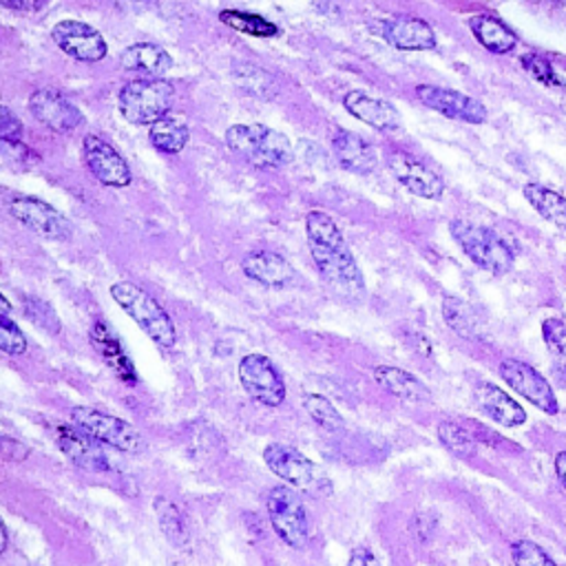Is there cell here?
<instances>
[{"instance_id": "6da1fadb", "label": "cell", "mask_w": 566, "mask_h": 566, "mask_svg": "<svg viewBox=\"0 0 566 566\" xmlns=\"http://www.w3.org/2000/svg\"><path fill=\"white\" fill-rule=\"evenodd\" d=\"M306 235L321 279L341 297L361 299L365 295V279L337 222L323 211H312L306 217Z\"/></svg>"}, {"instance_id": "7a4b0ae2", "label": "cell", "mask_w": 566, "mask_h": 566, "mask_svg": "<svg viewBox=\"0 0 566 566\" xmlns=\"http://www.w3.org/2000/svg\"><path fill=\"white\" fill-rule=\"evenodd\" d=\"M226 147L257 169H281L295 160L290 140L266 125H235L226 131Z\"/></svg>"}, {"instance_id": "3957f363", "label": "cell", "mask_w": 566, "mask_h": 566, "mask_svg": "<svg viewBox=\"0 0 566 566\" xmlns=\"http://www.w3.org/2000/svg\"><path fill=\"white\" fill-rule=\"evenodd\" d=\"M114 301L138 323V328L162 350H171L178 341V330L171 314L138 284L118 281L111 286Z\"/></svg>"}, {"instance_id": "277c9868", "label": "cell", "mask_w": 566, "mask_h": 566, "mask_svg": "<svg viewBox=\"0 0 566 566\" xmlns=\"http://www.w3.org/2000/svg\"><path fill=\"white\" fill-rule=\"evenodd\" d=\"M449 231L453 242L460 246V250L478 268L491 275H506L513 268L515 255L495 231L471 224L467 220H453L449 224Z\"/></svg>"}, {"instance_id": "5b68a950", "label": "cell", "mask_w": 566, "mask_h": 566, "mask_svg": "<svg viewBox=\"0 0 566 566\" xmlns=\"http://www.w3.org/2000/svg\"><path fill=\"white\" fill-rule=\"evenodd\" d=\"M70 418H72V425H76L81 431H85L100 445L114 447L125 453H140L147 449L142 434L120 416L107 414L98 407L78 405L72 409Z\"/></svg>"}, {"instance_id": "8992f818", "label": "cell", "mask_w": 566, "mask_h": 566, "mask_svg": "<svg viewBox=\"0 0 566 566\" xmlns=\"http://www.w3.org/2000/svg\"><path fill=\"white\" fill-rule=\"evenodd\" d=\"M173 105V85L167 81L140 78L127 83L118 96L120 114L127 122L145 127L153 125L169 114Z\"/></svg>"}, {"instance_id": "52a82bcc", "label": "cell", "mask_w": 566, "mask_h": 566, "mask_svg": "<svg viewBox=\"0 0 566 566\" xmlns=\"http://www.w3.org/2000/svg\"><path fill=\"white\" fill-rule=\"evenodd\" d=\"M268 517L279 535V540L290 546V548H306L310 542V522H308V511L297 493V489L288 484H277L270 489L268 500H266Z\"/></svg>"}, {"instance_id": "ba28073f", "label": "cell", "mask_w": 566, "mask_h": 566, "mask_svg": "<svg viewBox=\"0 0 566 566\" xmlns=\"http://www.w3.org/2000/svg\"><path fill=\"white\" fill-rule=\"evenodd\" d=\"M239 383L246 394L264 405V407H279L286 401V383L277 365L259 352H250L239 361L237 367Z\"/></svg>"}, {"instance_id": "9c48e42d", "label": "cell", "mask_w": 566, "mask_h": 566, "mask_svg": "<svg viewBox=\"0 0 566 566\" xmlns=\"http://www.w3.org/2000/svg\"><path fill=\"white\" fill-rule=\"evenodd\" d=\"M500 376L511 389H515L522 398H526L540 412L551 414V416L559 412V403H557L553 387L528 363L517 361V359H504L500 363Z\"/></svg>"}, {"instance_id": "30bf717a", "label": "cell", "mask_w": 566, "mask_h": 566, "mask_svg": "<svg viewBox=\"0 0 566 566\" xmlns=\"http://www.w3.org/2000/svg\"><path fill=\"white\" fill-rule=\"evenodd\" d=\"M10 215L45 239L63 242V239H70L72 235L70 220L63 213H58L52 204L39 197H30V195L14 197L10 202Z\"/></svg>"}, {"instance_id": "8fae6325", "label": "cell", "mask_w": 566, "mask_h": 566, "mask_svg": "<svg viewBox=\"0 0 566 566\" xmlns=\"http://www.w3.org/2000/svg\"><path fill=\"white\" fill-rule=\"evenodd\" d=\"M264 462L292 489H310L317 482V464L292 445L270 442L264 449Z\"/></svg>"}, {"instance_id": "7c38bea8", "label": "cell", "mask_w": 566, "mask_h": 566, "mask_svg": "<svg viewBox=\"0 0 566 566\" xmlns=\"http://www.w3.org/2000/svg\"><path fill=\"white\" fill-rule=\"evenodd\" d=\"M52 39L67 56L81 63H98L107 56V43L103 34L83 21L56 23Z\"/></svg>"}, {"instance_id": "4fadbf2b", "label": "cell", "mask_w": 566, "mask_h": 566, "mask_svg": "<svg viewBox=\"0 0 566 566\" xmlns=\"http://www.w3.org/2000/svg\"><path fill=\"white\" fill-rule=\"evenodd\" d=\"M83 156L92 175L100 184L114 186V189H122L131 184V169L127 160L107 140L98 136H87L83 142Z\"/></svg>"}, {"instance_id": "5bb4252c", "label": "cell", "mask_w": 566, "mask_h": 566, "mask_svg": "<svg viewBox=\"0 0 566 566\" xmlns=\"http://www.w3.org/2000/svg\"><path fill=\"white\" fill-rule=\"evenodd\" d=\"M32 116L56 134H72L85 125L83 111L54 89H39L30 98Z\"/></svg>"}, {"instance_id": "9a60e30c", "label": "cell", "mask_w": 566, "mask_h": 566, "mask_svg": "<svg viewBox=\"0 0 566 566\" xmlns=\"http://www.w3.org/2000/svg\"><path fill=\"white\" fill-rule=\"evenodd\" d=\"M416 96L425 107H429L447 118L462 120L469 125H482L487 120V109L478 100H473L460 92L420 85V87H416Z\"/></svg>"}, {"instance_id": "2e32d148", "label": "cell", "mask_w": 566, "mask_h": 566, "mask_svg": "<svg viewBox=\"0 0 566 566\" xmlns=\"http://www.w3.org/2000/svg\"><path fill=\"white\" fill-rule=\"evenodd\" d=\"M387 169L416 197L438 200L445 193L442 180L431 169H427L423 162L414 160L412 156H407L403 151L387 153Z\"/></svg>"}, {"instance_id": "e0dca14e", "label": "cell", "mask_w": 566, "mask_h": 566, "mask_svg": "<svg viewBox=\"0 0 566 566\" xmlns=\"http://www.w3.org/2000/svg\"><path fill=\"white\" fill-rule=\"evenodd\" d=\"M89 341L94 345V350L100 354V359L107 363V367L129 387L138 385V372H136V363L131 361L129 352L125 350L122 341L118 339L116 330L103 321L96 319L92 330H89Z\"/></svg>"}, {"instance_id": "ac0fdd59", "label": "cell", "mask_w": 566, "mask_h": 566, "mask_svg": "<svg viewBox=\"0 0 566 566\" xmlns=\"http://www.w3.org/2000/svg\"><path fill=\"white\" fill-rule=\"evenodd\" d=\"M58 449L81 469L87 471H109L111 460L105 451V445L81 431L76 425H61L56 429Z\"/></svg>"}, {"instance_id": "d6986e66", "label": "cell", "mask_w": 566, "mask_h": 566, "mask_svg": "<svg viewBox=\"0 0 566 566\" xmlns=\"http://www.w3.org/2000/svg\"><path fill=\"white\" fill-rule=\"evenodd\" d=\"M376 30L385 43H389L401 52H429L436 47L434 30L418 19H409V17L385 19L376 25Z\"/></svg>"}, {"instance_id": "ffe728a7", "label": "cell", "mask_w": 566, "mask_h": 566, "mask_svg": "<svg viewBox=\"0 0 566 566\" xmlns=\"http://www.w3.org/2000/svg\"><path fill=\"white\" fill-rule=\"evenodd\" d=\"M242 270L248 279L266 288H286L295 281V268L286 257L273 250H253L242 259Z\"/></svg>"}, {"instance_id": "44dd1931", "label": "cell", "mask_w": 566, "mask_h": 566, "mask_svg": "<svg viewBox=\"0 0 566 566\" xmlns=\"http://www.w3.org/2000/svg\"><path fill=\"white\" fill-rule=\"evenodd\" d=\"M343 107L348 109L350 116H354L356 120L370 125L372 129L381 131V134H394L401 129V116L398 111L378 98H372L363 92H350L343 98Z\"/></svg>"}, {"instance_id": "7402d4cb", "label": "cell", "mask_w": 566, "mask_h": 566, "mask_svg": "<svg viewBox=\"0 0 566 566\" xmlns=\"http://www.w3.org/2000/svg\"><path fill=\"white\" fill-rule=\"evenodd\" d=\"M332 151L337 162L350 173L370 175L378 167V156L374 147L352 131H337V136L332 138Z\"/></svg>"}, {"instance_id": "603a6c76", "label": "cell", "mask_w": 566, "mask_h": 566, "mask_svg": "<svg viewBox=\"0 0 566 566\" xmlns=\"http://www.w3.org/2000/svg\"><path fill=\"white\" fill-rule=\"evenodd\" d=\"M476 401L480 412L489 416L495 425L520 427L526 423L524 407L493 383H480L476 389Z\"/></svg>"}, {"instance_id": "cb8c5ba5", "label": "cell", "mask_w": 566, "mask_h": 566, "mask_svg": "<svg viewBox=\"0 0 566 566\" xmlns=\"http://www.w3.org/2000/svg\"><path fill=\"white\" fill-rule=\"evenodd\" d=\"M122 67L134 74H142L145 78L160 81L173 67V58L160 45L138 43V45H131L125 50Z\"/></svg>"}, {"instance_id": "d4e9b609", "label": "cell", "mask_w": 566, "mask_h": 566, "mask_svg": "<svg viewBox=\"0 0 566 566\" xmlns=\"http://www.w3.org/2000/svg\"><path fill=\"white\" fill-rule=\"evenodd\" d=\"M374 381L392 396L407 403H425L429 401V389L409 372L392 365L374 367Z\"/></svg>"}, {"instance_id": "484cf974", "label": "cell", "mask_w": 566, "mask_h": 566, "mask_svg": "<svg viewBox=\"0 0 566 566\" xmlns=\"http://www.w3.org/2000/svg\"><path fill=\"white\" fill-rule=\"evenodd\" d=\"M469 28H471L476 41L491 54H511L517 45L515 34L502 21H498L493 17H487V14L473 17L469 21Z\"/></svg>"}, {"instance_id": "4316f807", "label": "cell", "mask_w": 566, "mask_h": 566, "mask_svg": "<svg viewBox=\"0 0 566 566\" xmlns=\"http://www.w3.org/2000/svg\"><path fill=\"white\" fill-rule=\"evenodd\" d=\"M149 138H151V145L160 153L175 156V153L186 149V145L191 140V129H189V125L182 118L167 114L164 118H160L158 122L151 125Z\"/></svg>"}, {"instance_id": "83f0119b", "label": "cell", "mask_w": 566, "mask_h": 566, "mask_svg": "<svg viewBox=\"0 0 566 566\" xmlns=\"http://www.w3.org/2000/svg\"><path fill=\"white\" fill-rule=\"evenodd\" d=\"M526 202L544 217L546 222L566 231V197L542 186V184H526L524 186Z\"/></svg>"}, {"instance_id": "f1b7e54d", "label": "cell", "mask_w": 566, "mask_h": 566, "mask_svg": "<svg viewBox=\"0 0 566 566\" xmlns=\"http://www.w3.org/2000/svg\"><path fill=\"white\" fill-rule=\"evenodd\" d=\"M442 317L447 321V325L462 339L476 341L482 337V328L480 321L476 317V312L471 310L469 303H464L458 297H445L442 299Z\"/></svg>"}, {"instance_id": "f546056e", "label": "cell", "mask_w": 566, "mask_h": 566, "mask_svg": "<svg viewBox=\"0 0 566 566\" xmlns=\"http://www.w3.org/2000/svg\"><path fill=\"white\" fill-rule=\"evenodd\" d=\"M222 23L228 25L231 30L244 34V36H253V39H275L279 34V28L275 23H270L264 17L250 14V12H237V10H224L220 14Z\"/></svg>"}, {"instance_id": "4dcf8cb0", "label": "cell", "mask_w": 566, "mask_h": 566, "mask_svg": "<svg viewBox=\"0 0 566 566\" xmlns=\"http://www.w3.org/2000/svg\"><path fill=\"white\" fill-rule=\"evenodd\" d=\"M303 407L308 412V416L323 429L330 434H339L345 429V420L339 414V409L321 394H308L303 398Z\"/></svg>"}, {"instance_id": "1f68e13d", "label": "cell", "mask_w": 566, "mask_h": 566, "mask_svg": "<svg viewBox=\"0 0 566 566\" xmlns=\"http://www.w3.org/2000/svg\"><path fill=\"white\" fill-rule=\"evenodd\" d=\"M438 440L458 458H471L476 453V438L469 434V429L456 423H440Z\"/></svg>"}, {"instance_id": "d6a6232c", "label": "cell", "mask_w": 566, "mask_h": 566, "mask_svg": "<svg viewBox=\"0 0 566 566\" xmlns=\"http://www.w3.org/2000/svg\"><path fill=\"white\" fill-rule=\"evenodd\" d=\"M235 78L239 83V87L253 96L259 98H268L275 94V81L259 67L253 65H242L235 70Z\"/></svg>"}, {"instance_id": "836d02e7", "label": "cell", "mask_w": 566, "mask_h": 566, "mask_svg": "<svg viewBox=\"0 0 566 566\" xmlns=\"http://www.w3.org/2000/svg\"><path fill=\"white\" fill-rule=\"evenodd\" d=\"M0 352H6L10 356H23L28 352L25 332L8 314H0Z\"/></svg>"}, {"instance_id": "e575fe53", "label": "cell", "mask_w": 566, "mask_h": 566, "mask_svg": "<svg viewBox=\"0 0 566 566\" xmlns=\"http://www.w3.org/2000/svg\"><path fill=\"white\" fill-rule=\"evenodd\" d=\"M511 557L515 566H557L553 557L531 540H517L511 546Z\"/></svg>"}, {"instance_id": "d590c367", "label": "cell", "mask_w": 566, "mask_h": 566, "mask_svg": "<svg viewBox=\"0 0 566 566\" xmlns=\"http://www.w3.org/2000/svg\"><path fill=\"white\" fill-rule=\"evenodd\" d=\"M25 314L41 330H45L50 334H58L61 332V319H58L56 310L50 303H45L41 299H34V297L25 299Z\"/></svg>"}, {"instance_id": "8d00e7d4", "label": "cell", "mask_w": 566, "mask_h": 566, "mask_svg": "<svg viewBox=\"0 0 566 566\" xmlns=\"http://www.w3.org/2000/svg\"><path fill=\"white\" fill-rule=\"evenodd\" d=\"M522 67H524L535 81H540L542 85H546V87H562V81H559L557 72L553 70V65H551L546 58H542V56H537V54H526V56L522 58Z\"/></svg>"}, {"instance_id": "74e56055", "label": "cell", "mask_w": 566, "mask_h": 566, "mask_svg": "<svg viewBox=\"0 0 566 566\" xmlns=\"http://www.w3.org/2000/svg\"><path fill=\"white\" fill-rule=\"evenodd\" d=\"M542 337L555 356L566 359V321H562L557 317L546 319L542 323Z\"/></svg>"}, {"instance_id": "f35d334b", "label": "cell", "mask_w": 566, "mask_h": 566, "mask_svg": "<svg viewBox=\"0 0 566 566\" xmlns=\"http://www.w3.org/2000/svg\"><path fill=\"white\" fill-rule=\"evenodd\" d=\"M23 122L6 107L0 105V142H21Z\"/></svg>"}, {"instance_id": "ab89813d", "label": "cell", "mask_w": 566, "mask_h": 566, "mask_svg": "<svg viewBox=\"0 0 566 566\" xmlns=\"http://www.w3.org/2000/svg\"><path fill=\"white\" fill-rule=\"evenodd\" d=\"M164 506H167V509H162V504L158 502L160 522H162V528H164L167 537H173V540H175V535H182V520H180L178 509H175L169 500H164Z\"/></svg>"}, {"instance_id": "60d3db41", "label": "cell", "mask_w": 566, "mask_h": 566, "mask_svg": "<svg viewBox=\"0 0 566 566\" xmlns=\"http://www.w3.org/2000/svg\"><path fill=\"white\" fill-rule=\"evenodd\" d=\"M50 0H0V8L12 10V12H25V14H34L41 12L43 8H47Z\"/></svg>"}, {"instance_id": "b9f144b4", "label": "cell", "mask_w": 566, "mask_h": 566, "mask_svg": "<svg viewBox=\"0 0 566 566\" xmlns=\"http://www.w3.org/2000/svg\"><path fill=\"white\" fill-rule=\"evenodd\" d=\"M348 566H381V559L376 557V553L370 546H356L350 553Z\"/></svg>"}, {"instance_id": "7bdbcfd3", "label": "cell", "mask_w": 566, "mask_h": 566, "mask_svg": "<svg viewBox=\"0 0 566 566\" xmlns=\"http://www.w3.org/2000/svg\"><path fill=\"white\" fill-rule=\"evenodd\" d=\"M431 513H418L416 517H414V531L420 535V540H425L434 528H436V522H431V524H427V517H429Z\"/></svg>"}, {"instance_id": "ee69618b", "label": "cell", "mask_w": 566, "mask_h": 566, "mask_svg": "<svg viewBox=\"0 0 566 566\" xmlns=\"http://www.w3.org/2000/svg\"><path fill=\"white\" fill-rule=\"evenodd\" d=\"M555 473H557L562 487L566 489V451H559V453L555 456Z\"/></svg>"}, {"instance_id": "f6af8a7d", "label": "cell", "mask_w": 566, "mask_h": 566, "mask_svg": "<svg viewBox=\"0 0 566 566\" xmlns=\"http://www.w3.org/2000/svg\"><path fill=\"white\" fill-rule=\"evenodd\" d=\"M8 546H10V531H8L6 522L0 520V555L8 551Z\"/></svg>"}, {"instance_id": "bcb514c9", "label": "cell", "mask_w": 566, "mask_h": 566, "mask_svg": "<svg viewBox=\"0 0 566 566\" xmlns=\"http://www.w3.org/2000/svg\"><path fill=\"white\" fill-rule=\"evenodd\" d=\"M12 310V306H10V301L6 299V295L0 292V314H8Z\"/></svg>"}, {"instance_id": "7dc6e473", "label": "cell", "mask_w": 566, "mask_h": 566, "mask_svg": "<svg viewBox=\"0 0 566 566\" xmlns=\"http://www.w3.org/2000/svg\"><path fill=\"white\" fill-rule=\"evenodd\" d=\"M557 378H559V383H562V387H566V363H564V365H559V367H557Z\"/></svg>"}, {"instance_id": "c3c4849f", "label": "cell", "mask_w": 566, "mask_h": 566, "mask_svg": "<svg viewBox=\"0 0 566 566\" xmlns=\"http://www.w3.org/2000/svg\"><path fill=\"white\" fill-rule=\"evenodd\" d=\"M0 447H3V438H0Z\"/></svg>"}]
</instances>
